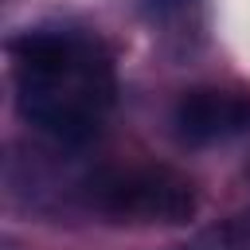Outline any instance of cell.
Instances as JSON below:
<instances>
[{"instance_id":"obj_1","label":"cell","mask_w":250,"mask_h":250,"mask_svg":"<svg viewBox=\"0 0 250 250\" xmlns=\"http://www.w3.org/2000/svg\"><path fill=\"white\" fill-rule=\"evenodd\" d=\"M16 105L39 133L82 145L90 141L117 94L105 47L70 27H27L8 43Z\"/></svg>"},{"instance_id":"obj_2","label":"cell","mask_w":250,"mask_h":250,"mask_svg":"<svg viewBox=\"0 0 250 250\" xmlns=\"http://www.w3.org/2000/svg\"><path fill=\"white\" fill-rule=\"evenodd\" d=\"M82 203L109 219V223H188L199 207L195 184L168 168V164H152V160H133V164H105L94 168L82 180Z\"/></svg>"},{"instance_id":"obj_3","label":"cell","mask_w":250,"mask_h":250,"mask_svg":"<svg viewBox=\"0 0 250 250\" xmlns=\"http://www.w3.org/2000/svg\"><path fill=\"white\" fill-rule=\"evenodd\" d=\"M172 129L184 145H223L250 133V94L227 86L184 90L172 105Z\"/></svg>"},{"instance_id":"obj_4","label":"cell","mask_w":250,"mask_h":250,"mask_svg":"<svg viewBox=\"0 0 250 250\" xmlns=\"http://www.w3.org/2000/svg\"><path fill=\"white\" fill-rule=\"evenodd\" d=\"M172 250H250V211L227 215L219 223H211L207 230H199L195 238H188L184 246Z\"/></svg>"}]
</instances>
